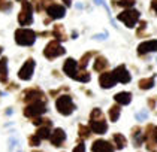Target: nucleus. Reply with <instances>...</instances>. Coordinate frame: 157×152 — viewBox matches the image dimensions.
<instances>
[{
	"mask_svg": "<svg viewBox=\"0 0 157 152\" xmlns=\"http://www.w3.org/2000/svg\"><path fill=\"white\" fill-rule=\"evenodd\" d=\"M88 127L91 128L93 133H96V134H105V133L108 131V124H106V121H105L103 113H102L100 109H97L96 107V109L91 110Z\"/></svg>",
	"mask_w": 157,
	"mask_h": 152,
	"instance_id": "nucleus-1",
	"label": "nucleus"
},
{
	"mask_svg": "<svg viewBox=\"0 0 157 152\" xmlns=\"http://www.w3.org/2000/svg\"><path fill=\"white\" fill-rule=\"evenodd\" d=\"M36 40V33L30 28H18L15 30V42L21 46H32Z\"/></svg>",
	"mask_w": 157,
	"mask_h": 152,
	"instance_id": "nucleus-2",
	"label": "nucleus"
},
{
	"mask_svg": "<svg viewBox=\"0 0 157 152\" xmlns=\"http://www.w3.org/2000/svg\"><path fill=\"white\" fill-rule=\"evenodd\" d=\"M139 17H141V13L136 11V9H126V11H123L121 13H118V21L124 24L126 27H129V28H133L136 23L139 21Z\"/></svg>",
	"mask_w": 157,
	"mask_h": 152,
	"instance_id": "nucleus-3",
	"label": "nucleus"
},
{
	"mask_svg": "<svg viewBox=\"0 0 157 152\" xmlns=\"http://www.w3.org/2000/svg\"><path fill=\"white\" fill-rule=\"evenodd\" d=\"M56 107H57V110L60 112L61 115H64V117L71 115V113L73 112V109H75V105H73V102H72V97L67 95V94L60 95V97L57 98V102H56Z\"/></svg>",
	"mask_w": 157,
	"mask_h": 152,
	"instance_id": "nucleus-4",
	"label": "nucleus"
},
{
	"mask_svg": "<svg viewBox=\"0 0 157 152\" xmlns=\"http://www.w3.org/2000/svg\"><path fill=\"white\" fill-rule=\"evenodd\" d=\"M47 112V106L45 102H33L29 103L24 109V117L27 118H39L40 115H44Z\"/></svg>",
	"mask_w": 157,
	"mask_h": 152,
	"instance_id": "nucleus-5",
	"label": "nucleus"
},
{
	"mask_svg": "<svg viewBox=\"0 0 157 152\" xmlns=\"http://www.w3.org/2000/svg\"><path fill=\"white\" fill-rule=\"evenodd\" d=\"M66 52V49L60 45V42L59 40H52V42H49L47 48L44 49V55L47 57L48 60H54L57 58V57H60Z\"/></svg>",
	"mask_w": 157,
	"mask_h": 152,
	"instance_id": "nucleus-6",
	"label": "nucleus"
},
{
	"mask_svg": "<svg viewBox=\"0 0 157 152\" xmlns=\"http://www.w3.org/2000/svg\"><path fill=\"white\" fill-rule=\"evenodd\" d=\"M18 23L20 25H30L33 23V6L27 0L23 2V9L18 13Z\"/></svg>",
	"mask_w": 157,
	"mask_h": 152,
	"instance_id": "nucleus-7",
	"label": "nucleus"
},
{
	"mask_svg": "<svg viewBox=\"0 0 157 152\" xmlns=\"http://www.w3.org/2000/svg\"><path fill=\"white\" fill-rule=\"evenodd\" d=\"M35 66H36L35 60L29 58L24 64H23V67L20 69V72H18V78H20L21 81H30L32 76H33V72H35Z\"/></svg>",
	"mask_w": 157,
	"mask_h": 152,
	"instance_id": "nucleus-8",
	"label": "nucleus"
},
{
	"mask_svg": "<svg viewBox=\"0 0 157 152\" xmlns=\"http://www.w3.org/2000/svg\"><path fill=\"white\" fill-rule=\"evenodd\" d=\"M23 98L29 103H33V102H47L45 98V94L42 93L40 90L37 88H30V90H25L23 94Z\"/></svg>",
	"mask_w": 157,
	"mask_h": 152,
	"instance_id": "nucleus-9",
	"label": "nucleus"
},
{
	"mask_svg": "<svg viewBox=\"0 0 157 152\" xmlns=\"http://www.w3.org/2000/svg\"><path fill=\"white\" fill-rule=\"evenodd\" d=\"M117 78L114 75V72H103L100 76H99V83L102 88L108 90V88H112L115 83H117Z\"/></svg>",
	"mask_w": 157,
	"mask_h": 152,
	"instance_id": "nucleus-10",
	"label": "nucleus"
},
{
	"mask_svg": "<svg viewBox=\"0 0 157 152\" xmlns=\"http://www.w3.org/2000/svg\"><path fill=\"white\" fill-rule=\"evenodd\" d=\"M78 63L75 61L73 58H67L66 61H64V64H63V70H64V73L69 76V78H72V79H76V76H78Z\"/></svg>",
	"mask_w": 157,
	"mask_h": 152,
	"instance_id": "nucleus-11",
	"label": "nucleus"
},
{
	"mask_svg": "<svg viewBox=\"0 0 157 152\" xmlns=\"http://www.w3.org/2000/svg\"><path fill=\"white\" fill-rule=\"evenodd\" d=\"M150 52H157V39L145 40L142 43H139V46H138L139 55H145V54H150Z\"/></svg>",
	"mask_w": 157,
	"mask_h": 152,
	"instance_id": "nucleus-12",
	"label": "nucleus"
},
{
	"mask_svg": "<svg viewBox=\"0 0 157 152\" xmlns=\"http://www.w3.org/2000/svg\"><path fill=\"white\" fill-rule=\"evenodd\" d=\"M47 13H48V17L51 20H60V18H63V17L66 15V8H64L63 5L52 3L48 9H47Z\"/></svg>",
	"mask_w": 157,
	"mask_h": 152,
	"instance_id": "nucleus-13",
	"label": "nucleus"
},
{
	"mask_svg": "<svg viewBox=\"0 0 157 152\" xmlns=\"http://www.w3.org/2000/svg\"><path fill=\"white\" fill-rule=\"evenodd\" d=\"M114 75H115L117 81L121 82V83H129L130 79H132L130 73L127 72V69H126V66H124V64H121V66H118V67H115Z\"/></svg>",
	"mask_w": 157,
	"mask_h": 152,
	"instance_id": "nucleus-14",
	"label": "nucleus"
},
{
	"mask_svg": "<svg viewBox=\"0 0 157 152\" xmlns=\"http://www.w3.org/2000/svg\"><path fill=\"white\" fill-rule=\"evenodd\" d=\"M91 151L93 152H114V146L106 140H99L93 142V146H91Z\"/></svg>",
	"mask_w": 157,
	"mask_h": 152,
	"instance_id": "nucleus-15",
	"label": "nucleus"
},
{
	"mask_svg": "<svg viewBox=\"0 0 157 152\" xmlns=\"http://www.w3.org/2000/svg\"><path fill=\"white\" fill-rule=\"evenodd\" d=\"M64 140H66V133H64V130L56 128L52 133H51V137H49L51 145H54V146H61Z\"/></svg>",
	"mask_w": 157,
	"mask_h": 152,
	"instance_id": "nucleus-16",
	"label": "nucleus"
},
{
	"mask_svg": "<svg viewBox=\"0 0 157 152\" xmlns=\"http://www.w3.org/2000/svg\"><path fill=\"white\" fill-rule=\"evenodd\" d=\"M114 100L117 102V105L126 106L132 102V94L127 93V91H121V93H117L114 95Z\"/></svg>",
	"mask_w": 157,
	"mask_h": 152,
	"instance_id": "nucleus-17",
	"label": "nucleus"
},
{
	"mask_svg": "<svg viewBox=\"0 0 157 152\" xmlns=\"http://www.w3.org/2000/svg\"><path fill=\"white\" fill-rule=\"evenodd\" d=\"M0 82H8V58L3 57L0 60Z\"/></svg>",
	"mask_w": 157,
	"mask_h": 152,
	"instance_id": "nucleus-18",
	"label": "nucleus"
},
{
	"mask_svg": "<svg viewBox=\"0 0 157 152\" xmlns=\"http://www.w3.org/2000/svg\"><path fill=\"white\" fill-rule=\"evenodd\" d=\"M132 137H133L135 146H141L142 142H145V136L141 133V127H135V128L132 130Z\"/></svg>",
	"mask_w": 157,
	"mask_h": 152,
	"instance_id": "nucleus-19",
	"label": "nucleus"
},
{
	"mask_svg": "<svg viewBox=\"0 0 157 152\" xmlns=\"http://www.w3.org/2000/svg\"><path fill=\"white\" fill-rule=\"evenodd\" d=\"M112 140H114V145H115V148L117 149H123V148H126V145H127V139L120 134V133H115L114 136H112Z\"/></svg>",
	"mask_w": 157,
	"mask_h": 152,
	"instance_id": "nucleus-20",
	"label": "nucleus"
},
{
	"mask_svg": "<svg viewBox=\"0 0 157 152\" xmlns=\"http://www.w3.org/2000/svg\"><path fill=\"white\" fill-rule=\"evenodd\" d=\"M94 70L96 72H103L106 67H108V60L105 58V57H102V55H97V58L94 60Z\"/></svg>",
	"mask_w": 157,
	"mask_h": 152,
	"instance_id": "nucleus-21",
	"label": "nucleus"
},
{
	"mask_svg": "<svg viewBox=\"0 0 157 152\" xmlns=\"http://www.w3.org/2000/svg\"><path fill=\"white\" fill-rule=\"evenodd\" d=\"M120 113H121L120 105L111 106V107H109V119H111V122H117L118 118H120Z\"/></svg>",
	"mask_w": 157,
	"mask_h": 152,
	"instance_id": "nucleus-22",
	"label": "nucleus"
},
{
	"mask_svg": "<svg viewBox=\"0 0 157 152\" xmlns=\"http://www.w3.org/2000/svg\"><path fill=\"white\" fill-rule=\"evenodd\" d=\"M138 85H139V88H141V90H150V88H153V87H154V76L141 79Z\"/></svg>",
	"mask_w": 157,
	"mask_h": 152,
	"instance_id": "nucleus-23",
	"label": "nucleus"
},
{
	"mask_svg": "<svg viewBox=\"0 0 157 152\" xmlns=\"http://www.w3.org/2000/svg\"><path fill=\"white\" fill-rule=\"evenodd\" d=\"M52 36H54V37L59 40V42H60V40H64V39H66L64 28H63L61 25H59V24H57V25L54 27V30H52Z\"/></svg>",
	"mask_w": 157,
	"mask_h": 152,
	"instance_id": "nucleus-24",
	"label": "nucleus"
},
{
	"mask_svg": "<svg viewBox=\"0 0 157 152\" xmlns=\"http://www.w3.org/2000/svg\"><path fill=\"white\" fill-rule=\"evenodd\" d=\"M36 136L42 140V139H48L51 137V131H49V127H39L36 131Z\"/></svg>",
	"mask_w": 157,
	"mask_h": 152,
	"instance_id": "nucleus-25",
	"label": "nucleus"
},
{
	"mask_svg": "<svg viewBox=\"0 0 157 152\" xmlns=\"http://www.w3.org/2000/svg\"><path fill=\"white\" fill-rule=\"evenodd\" d=\"M33 124L37 125V127H51L52 125V121L51 119H45V118H35V121H33Z\"/></svg>",
	"mask_w": 157,
	"mask_h": 152,
	"instance_id": "nucleus-26",
	"label": "nucleus"
},
{
	"mask_svg": "<svg viewBox=\"0 0 157 152\" xmlns=\"http://www.w3.org/2000/svg\"><path fill=\"white\" fill-rule=\"evenodd\" d=\"M93 55H94V52H88V54H84V55H82V58L79 61V69H81V70H85V67H87V64H88V60L91 58Z\"/></svg>",
	"mask_w": 157,
	"mask_h": 152,
	"instance_id": "nucleus-27",
	"label": "nucleus"
},
{
	"mask_svg": "<svg viewBox=\"0 0 157 152\" xmlns=\"http://www.w3.org/2000/svg\"><path fill=\"white\" fill-rule=\"evenodd\" d=\"M90 131H91L90 127H87V125H79V137H81V139H88L90 134H91Z\"/></svg>",
	"mask_w": 157,
	"mask_h": 152,
	"instance_id": "nucleus-28",
	"label": "nucleus"
},
{
	"mask_svg": "<svg viewBox=\"0 0 157 152\" xmlns=\"http://www.w3.org/2000/svg\"><path fill=\"white\" fill-rule=\"evenodd\" d=\"M12 2L9 0H0V11L2 12H9L12 9Z\"/></svg>",
	"mask_w": 157,
	"mask_h": 152,
	"instance_id": "nucleus-29",
	"label": "nucleus"
},
{
	"mask_svg": "<svg viewBox=\"0 0 157 152\" xmlns=\"http://www.w3.org/2000/svg\"><path fill=\"white\" fill-rule=\"evenodd\" d=\"M76 81L79 82H88L90 81V73L87 70H79L78 76H76Z\"/></svg>",
	"mask_w": 157,
	"mask_h": 152,
	"instance_id": "nucleus-30",
	"label": "nucleus"
},
{
	"mask_svg": "<svg viewBox=\"0 0 157 152\" xmlns=\"http://www.w3.org/2000/svg\"><path fill=\"white\" fill-rule=\"evenodd\" d=\"M115 5H118L121 8H126V9H132V6L135 5V0H118Z\"/></svg>",
	"mask_w": 157,
	"mask_h": 152,
	"instance_id": "nucleus-31",
	"label": "nucleus"
},
{
	"mask_svg": "<svg viewBox=\"0 0 157 152\" xmlns=\"http://www.w3.org/2000/svg\"><path fill=\"white\" fill-rule=\"evenodd\" d=\"M29 143H30V146H39L40 145V139L37 137L36 134L35 136H30L29 137Z\"/></svg>",
	"mask_w": 157,
	"mask_h": 152,
	"instance_id": "nucleus-32",
	"label": "nucleus"
},
{
	"mask_svg": "<svg viewBox=\"0 0 157 152\" xmlns=\"http://www.w3.org/2000/svg\"><path fill=\"white\" fill-rule=\"evenodd\" d=\"M147 28V23L145 21H141V24H139V28H138V36H142V33H144V30Z\"/></svg>",
	"mask_w": 157,
	"mask_h": 152,
	"instance_id": "nucleus-33",
	"label": "nucleus"
},
{
	"mask_svg": "<svg viewBox=\"0 0 157 152\" xmlns=\"http://www.w3.org/2000/svg\"><path fill=\"white\" fill-rule=\"evenodd\" d=\"M73 152H85V145L84 143H79L73 148Z\"/></svg>",
	"mask_w": 157,
	"mask_h": 152,
	"instance_id": "nucleus-34",
	"label": "nucleus"
},
{
	"mask_svg": "<svg viewBox=\"0 0 157 152\" xmlns=\"http://www.w3.org/2000/svg\"><path fill=\"white\" fill-rule=\"evenodd\" d=\"M148 117V113H147V112H141V113H136V119H138V121H141V119H145V118Z\"/></svg>",
	"mask_w": 157,
	"mask_h": 152,
	"instance_id": "nucleus-35",
	"label": "nucleus"
},
{
	"mask_svg": "<svg viewBox=\"0 0 157 152\" xmlns=\"http://www.w3.org/2000/svg\"><path fill=\"white\" fill-rule=\"evenodd\" d=\"M151 9L156 12V15H157V0H153V2H151Z\"/></svg>",
	"mask_w": 157,
	"mask_h": 152,
	"instance_id": "nucleus-36",
	"label": "nucleus"
},
{
	"mask_svg": "<svg viewBox=\"0 0 157 152\" xmlns=\"http://www.w3.org/2000/svg\"><path fill=\"white\" fill-rule=\"evenodd\" d=\"M148 106H150V107L153 109V107L156 106V100H153V98H150V100H148Z\"/></svg>",
	"mask_w": 157,
	"mask_h": 152,
	"instance_id": "nucleus-37",
	"label": "nucleus"
},
{
	"mask_svg": "<svg viewBox=\"0 0 157 152\" xmlns=\"http://www.w3.org/2000/svg\"><path fill=\"white\" fill-rule=\"evenodd\" d=\"M2 52H3V48L0 46V55H2Z\"/></svg>",
	"mask_w": 157,
	"mask_h": 152,
	"instance_id": "nucleus-38",
	"label": "nucleus"
},
{
	"mask_svg": "<svg viewBox=\"0 0 157 152\" xmlns=\"http://www.w3.org/2000/svg\"><path fill=\"white\" fill-rule=\"evenodd\" d=\"M17 2H24V0H17Z\"/></svg>",
	"mask_w": 157,
	"mask_h": 152,
	"instance_id": "nucleus-39",
	"label": "nucleus"
}]
</instances>
